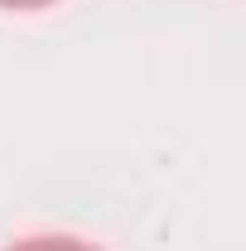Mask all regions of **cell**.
<instances>
[{"label": "cell", "mask_w": 246, "mask_h": 251, "mask_svg": "<svg viewBox=\"0 0 246 251\" xmlns=\"http://www.w3.org/2000/svg\"><path fill=\"white\" fill-rule=\"evenodd\" d=\"M5 251H97L92 242H77V237H25Z\"/></svg>", "instance_id": "1"}, {"label": "cell", "mask_w": 246, "mask_h": 251, "mask_svg": "<svg viewBox=\"0 0 246 251\" xmlns=\"http://www.w3.org/2000/svg\"><path fill=\"white\" fill-rule=\"evenodd\" d=\"M5 10H44V5H53V0H0Z\"/></svg>", "instance_id": "2"}]
</instances>
